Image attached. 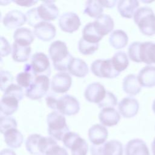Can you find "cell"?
<instances>
[{
	"mask_svg": "<svg viewBox=\"0 0 155 155\" xmlns=\"http://www.w3.org/2000/svg\"><path fill=\"white\" fill-rule=\"evenodd\" d=\"M48 53L54 69L60 72H65L73 58L66 44L59 40L53 42L48 48Z\"/></svg>",
	"mask_w": 155,
	"mask_h": 155,
	"instance_id": "obj_1",
	"label": "cell"
},
{
	"mask_svg": "<svg viewBox=\"0 0 155 155\" xmlns=\"http://www.w3.org/2000/svg\"><path fill=\"white\" fill-rule=\"evenodd\" d=\"M133 19L143 35L148 36L155 35V14L151 8H139L133 16Z\"/></svg>",
	"mask_w": 155,
	"mask_h": 155,
	"instance_id": "obj_2",
	"label": "cell"
},
{
	"mask_svg": "<svg viewBox=\"0 0 155 155\" xmlns=\"http://www.w3.org/2000/svg\"><path fill=\"white\" fill-rule=\"evenodd\" d=\"M47 123L48 134L58 140H62L65 135L69 132L65 117L58 111L51 112L47 115Z\"/></svg>",
	"mask_w": 155,
	"mask_h": 155,
	"instance_id": "obj_3",
	"label": "cell"
},
{
	"mask_svg": "<svg viewBox=\"0 0 155 155\" xmlns=\"http://www.w3.org/2000/svg\"><path fill=\"white\" fill-rule=\"evenodd\" d=\"M65 147L70 149L71 155H87L88 145L86 140L75 132L69 131L62 139Z\"/></svg>",
	"mask_w": 155,
	"mask_h": 155,
	"instance_id": "obj_4",
	"label": "cell"
},
{
	"mask_svg": "<svg viewBox=\"0 0 155 155\" xmlns=\"http://www.w3.org/2000/svg\"><path fill=\"white\" fill-rule=\"evenodd\" d=\"M50 86L48 76L39 75L35 77L30 86L26 88L25 96L31 99H40L46 94Z\"/></svg>",
	"mask_w": 155,
	"mask_h": 155,
	"instance_id": "obj_5",
	"label": "cell"
},
{
	"mask_svg": "<svg viewBox=\"0 0 155 155\" xmlns=\"http://www.w3.org/2000/svg\"><path fill=\"white\" fill-rule=\"evenodd\" d=\"M91 71L99 78L112 79L120 74L114 68L111 59H96L91 64Z\"/></svg>",
	"mask_w": 155,
	"mask_h": 155,
	"instance_id": "obj_6",
	"label": "cell"
},
{
	"mask_svg": "<svg viewBox=\"0 0 155 155\" xmlns=\"http://www.w3.org/2000/svg\"><path fill=\"white\" fill-rule=\"evenodd\" d=\"M91 155H123V145L117 140H111L103 144L90 147Z\"/></svg>",
	"mask_w": 155,
	"mask_h": 155,
	"instance_id": "obj_7",
	"label": "cell"
},
{
	"mask_svg": "<svg viewBox=\"0 0 155 155\" xmlns=\"http://www.w3.org/2000/svg\"><path fill=\"white\" fill-rule=\"evenodd\" d=\"M80 110L78 100L70 94H65L58 98L56 110L63 115L72 116L76 114Z\"/></svg>",
	"mask_w": 155,
	"mask_h": 155,
	"instance_id": "obj_8",
	"label": "cell"
},
{
	"mask_svg": "<svg viewBox=\"0 0 155 155\" xmlns=\"http://www.w3.org/2000/svg\"><path fill=\"white\" fill-rule=\"evenodd\" d=\"M31 66L35 76L45 75L50 76L51 74L50 64L48 56L42 52H36L31 56Z\"/></svg>",
	"mask_w": 155,
	"mask_h": 155,
	"instance_id": "obj_9",
	"label": "cell"
},
{
	"mask_svg": "<svg viewBox=\"0 0 155 155\" xmlns=\"http://www.w3.org/2000/svg\"><path fill=\"white\" fill-rule=\"evenodd\" d=\"M81 22L79 16L74 12L62 13L59 19V25L61 29L67 33H73L78 30Z\"/></svg>",
	"mask_w": 155,
	"mask_h": 155,
	"instance_id": "obj_10",
	"label": "cell"
},
{
	"mask_svg": "<svg viewBox=\"0 0 155 155\" xmlns=\"http://www.w3.org/2000/svg\"><path fill=\"white\" fill-rule=\"evenodd\" d=\"M72 84L70 75L66 72L56 73L51 81V88L56 93H64L69 90Z\"/></svg>",
	"mask_w": 155,
	"mask_h": 155,
	"instance_id": "obj_11",
	"label": "cell"
},
{
	"mask_svg": "<svg viewBox=\"0 0 155 155\" xmlns=\"http://www.w3.org/2000/svg\"><path fill=\"white\" fill-rule=\"evenodd\" d=\"M106 93L107 91L102 84L99 82H93L87 86L84 97L88 102L98 104L104 98Z\"/></svg>",
	"mask_w": 155,
	"mask_h": 155,
	"instance_id": "obj_12",
	"label": "cell"
},
{
	"mask_svg": "<svg viewBox=\"0 0 155 155\" xmlns=\"http://www.w3.org/2000/svg\"><path fill=\"white\" fill-rule=\"evenodd\" d=\"M139 109V104L137 99L132 97H126L122 99L118 104L120 114L125 118L135 116Z\"/></svg>",
	"mask_w": 155,
	"mask_h": 155,
	"instance_id": "obj_13",
	"label": "cell"
},
{
	"mask_svg": "<svg viewBox=\"0 0 155 155\" xmlns=\"http://www.w3.org/2000/svg\"><path fill=\"white\" fill-rule=\"evenodd\" d=\"M54 2L52 1H45L37 7L38 14L43 21H54L59 16V8Z\"/></svg>",
	"mask_w": 155,
	"mask_h": 155,
	"instance_id": "obj_14",
	"label": "cell"
},
{
	"mask_svg": "<svg viewBox=\"0 0 155 155\" xmlns=\"http://www.w3.org/2000/svg\"><path fill=\"white\" fill-rule=\"evenodd\" d=\"M56 27L49 22L42 21L38 24L33 28V34L40 40L49 41L56 36Z\"/></svg>",
	"mask_w": 155,
	"mask_h": 155,
	"instance_id": "obj_15",
	"label": "cell"
},
{
	"mask_svg": "<svg viewBox=\"0 0 155 155\" xmlns=\"http://www.w3.org/2000/svg\"><path fill=\"white\" fill-rule=\"evenodd\" d=\"M27 21L26 15L21 11L12 10L7 13L2 19V23L8 28H14L23 25Z\"/></svg>",
	"mask_w": 155,
	"mask_h": 155,
	"instance_id": "obj_16",
	"label": "cell"
},
{
	"mask_svg": "<svg viewBox=\"0 0 155 155\" xmlns=\"http://www.w3.org/2000/svg\"><path fill=\"white\" fill-rule=\"evenodd\" d=\"M88 138L93 145H99L104 143L108 137L107 129L101 124H94L88 130Z\"/></svg>",
	"mask_w": 155,
	"mask_h": 155,
	"instance_id": "obj_17",
	"label": "cell"
},
{
	"mask_svg": "<svg viewBox=\"0 0 155 155\" xmlns=\"http://www.w3.org/2000/svg\"><path fill=\"white\" fill-rule=\"evenodd\" d=\"M125 155H150L146 143L140 139L129 140L125 148Z\"/></svg>",
	"mask_w": 155,
	"mask_h": 155,
	"instance_id": "obj_18",
	"label": "cell"
},
{
	"mask_svg": "<svg viewBox=\"0 0 155 155\" xmlns=\"http://www.w3.org/2000/svg\"><path fill=\"white\" fill-rule=\"evenodd\" d=\"M93 22L97 31L102 36L110 33L114 25L113 18L107 14H102Z\"/></svg>",
	"mask_w": 155,
	"mask_h": 155,
	"instance_id": "obj_19",
	"label": "cell"
},
{
	"mask_svg": "<svg viewBox=\"0 0 155 155\" xmlns=\"http://www.w3.org/2000/svg\"><path fill=\"white\" fill-rule=\"evenodd\" d=\"M19 102L15 97L3 94L0 104L1 116H9L15 113L18 108Z\"/></svg>",
	"mask_w": 155,
	"mask_h": 155,
	"instance_id": "obj_20",
	"label": "cell"
},
{
	"mask_svg": "<svg viewBox=\"0 0 155 155\" xmlns=\"http://www.w3.org/2000/svg\"><path fill=\"white\" fill-rule=\"evenodd\" d=\"M99 119L102 125L112 127L118 124L120 119V116L114 108H105L100 111Z\"/></svg>",
	"mask_w": 155,
	"mask_h": 155,
	"instance_id": "obj_21",
	"label": "cell"
},
{
	"mask_svg": "<svg viewBox=\"0 0 155 155\" xmlns=\"http://www.w3.org/2000/svg\"><path fill=\"white\" fill-rule=\"evenodd\" d=\"M142 87L151 88L155 87V67L147 65L142 68L137 75Z\"/></svg>",
	"mask_w": 155,
	"mask_h": 155,
	"instance_id": "obj_22",
	"label": "cell"
},
{
	"mask_svg": "<svg viewBox=\"0 0 155 155\" xmlns=\"http://www.w3.org/2000/svg\"><path fill=\"white\" fill-rule=\"evenodd\" d=\"M141 62L149 65L155 64V43L153 42H141L140 47Z\"/></svg>",
	"mask_w": 155,
	"mask_h": 155,
	"instance_id": "obj_23",
	"label": "cell"
},
{
	"mask_svg": "<svg viewBox=\"0 0 155 155\" xmlns=\"http://www.w3.org/2000/svg\"><path fill=\"white\" fill-rule=\"evenodd\" d=\"M122 88L127 94L130 96H135L140 93L142 86L139 82L137 76L134 74H130L124 78Z\"/></svg>",
	"mask_w": 155,
	"mask_h": 155,
	"instance_id": "obj_24",
	"label": "cell"
},
{
	"mask_svg": "<svg viewBox=\"0 0 155 155\" xmlns=\"http://www.w3.org/2000/svg\"><path fill=\"white\" fill-rule=\"evenodd\" d=\"M139 5L136 0H122L117 2V10L120 15L125 18H131L134 16Z\"/></svg>",
	"mask_w": 155,
	"mask_h": 155,
	"instance_id": "obj_25",
	"label": "cell"
},
{
	"mask_svg": "<svg viewBox=\"0 0 155 155\" xmlns=\"http://www.w3.org/2000/svg\"><path fill=\"white\" fill-rule=\"evenodd\" d=\"M68 71L74 76L84 78L88 73V67L84 60L73 57L68 65Z\"/></svg>",
	"mask_w": 155,
	"mask_h": 155,
	"instance_id": "obj_26",
	"label": "cell"
},
{
	"mask_svg": "<svg viewBox=\"0 0 155 155\" xmlns=\"http://www.w3.org/2000/svg\"><path fill=\"white\" fill-rule=\"evenodd\" d=\"M13 39L16 43L22 46H29L34 41L33 33L28 28H17L13 33Z\"/></svg>",
	"mask_w": 155,
	"mask_h": 155,
	"instance_id": "obj_27",
	"label": "cell"
},
{
	"mask_svg": "<svg viewBox=\"0 0 155 155\" xmlns=\"http://www.w3.org/2000/svg\"><path fill=\"white\" fill-rule=\"evenodd\" d=\"M23 70L24 71L19 73L17 74L16 79L18 85L27 88L33 82L36 76L33 72L30 64H26Z\"/></svg>",
	"mask_w": 155,
	"mask_h": 155,
	"instance_id": "obj_28",
	"label": "cell"
},
{
	"mask_svg": "<svg viewBox=\"0 0 155 155\" xmlns=\"http://www.w3.org/2000/svg\"><path fill=\"white\" fill-rule=\"evenodd\" d=\"M4 141L10 148H19L23 143L24 137L22 133L16 128L8 130L4 134Z\"/></svg>",
	"mask_w": 155,
	"mask_h": 155,
	"instance_id": "obj_29",
	"label": "cell"
},
{
	"mask_svg": "<svg viewBox=\"0 0 155 155\" xmlns=\"http://www.w3.org/2000/svg\"><path fill=\"white\" fill-rule=\"evenodd\" d=\"M31 51L30 46H22L14 42L12 45V59L15 62H26L30 56Z\"/></svg>",
	"mask_w": 155,
	"mask_h": 155,
	"instance_id": "obj_30",
	"label": "cell"
},
{
	"mask_svg": "<svg viewBox=\"0 0 155 155\" xmlns=\"http://www.w3.org/2000/svg\"><path fill=\"white\" fill-rule=\"evenodd\" d=\"M109 42L110 45L115 49H120L127 45L128 37L124 31L116 30L110 34Z\"/></svg>",
	"mask_w": 155,
	"mask_h": 155,
	"instance_id": "obj_31",
	"label": "cell"
},
{
	"mask_svg": "<svg viewBox=\"0 0 155 155\" xmlns=\"http://www.w3.org/2000/svg\"><path fill=\"white\" fill-rule=\"evenodd\" d=\"M82 38L88 42L98 44L103 36L97 31L93 22H89L84 26L82 30Z\"/></svg>",
	"mask_w": 155,
	"mask_h": 155,
	"instance_id": "obj_32",
	"label": "cell"
},
{
	"mask_svg": "<svg viewBox=\"0 0 155 155\" xmlns=\"http://www.w3.org/2000/svg\"><path fill=\"white\" fill-rule=\"evenodd\" d=\"M111 59L114 68L119 73L125 70L129 65L128 56L125 52L122 51L115 53Z\"/></svg>",
	"mask_w": 155,
	"mask_h": 155,
	"instance_id": "obj_33",
	"label": "cell"
},
{
	"mask_svg": "<svg viewBox=\"0 0 155 155\" xmlns=\"http://www.w3.org/2000/svg\"><path fill=\"white\" fill-rule=\"evenodd\" d=\"M103 11V6L99 1L91 0L86 1L84 11V14L96 19L102 15Z\"/></svg>",
	"mask_w": 155,
	"mask_h": 155,
	"instance_id": "obj_34",
	"label": "cell"
},
{
	"mask_svg": "<svg viewBox=\"0 0 155 155\" xmlns=\"http://www.w3.org/2000/svg\"><path fill=\"white\" fill-rule=\"evenodd\" d=\"M41 135L32 134L28 136L25 141V148L27 151L32 155L40 154L39 151V141Z\"/></svg>",
	"mask_w": 155,
	"mask_h": 155,
	"instance_id": "obj_35",
	"label": "cell"
},
{
	"mask_svg": "<svg viewBox=\"0 0 155 155\" xmlns=\"http://www.w3.org/2000/svg\"><path fill=\"white\" fill-rule=\"evenodd\" d=\"M98 44L90 43L85 41L81 38L78 42V49L81 53L84 55H89L93 54L99 48Z\"/></svg>",
	"mask_w": 155,
	"mask_h": 155,
	"instance_id": "obj_36",
	"label": "cell"
},
{
	"mask_svg": "<svg viewBox=\"0 0 155 155\" xmlns=\"http://www.w3.org/2000/svg\"><path fill=\"white\" fill-rule=\"evenodd\" d=\"M17 128V122L15 119L10 116H1L0 117V131L4 134L8 130Z\"/></svg>",
	"mask_w": 155,
	"mask_h": 155,
	"instance_id": "obj_37",
	"label": "cell"
},
{
	"mask_svg": "<svg viewBox=\"0 0 155 155\" xmlns=\"http://www.w3.org/2000/svg\"><path fill=\"white\" fill-rule=\"evenodd\" d=\"M140 42L135 41L132 42L128 48V55L129 58L133 62H141L140 59Z\"/></svg>",
	"mask_w": 155,
	"mask_h": 155,
	"instance_id": "obj_38",
	"label": "cell"
},
{
	"mask_svg": "<svg viewBox=\"0 0 155 155\" xmlns=\"http://www.w3.org/2000/svg\"><path fill=\"white\" fill-rule=\"evenodd\" d=\"M117 104V99L116 96L111 91H107L104 98L97 105L99 108H113Z\"/></svg>",
	"mask_w": 155,
	"mask_h": 155,
	"instance_id": "obj_39",
	"label": "cell"
},
{
	"mask_svg": "<svg viewBox=\"0 0 155 155\" xmlns=\"http://www.w3.org/2000/svg\"><path fill=\"white\" fill-rule=\"evenodd\" d=\"M0 88L4 91L10 85L13 84V76L12 74L7 71L1 70L0 71Z\"/></svg>",
	"mask_w": 155,
	"mask_h": 155,
	"instance_id": "obj_40",
	"label": "cell"
},
{
	"mask_svg": "<svg viewBox=\"0 0 155 155\" xmlns=\"http://www.w3.org/2000/svg\"><path fill=\"white\" fill-rule=\"evenodd\" d=\"M5 95L12 96L16 97L19 101H21L24 97V92L22 88L18 85L12 84L10 85L4 91V94Z\"/></svg>",
	"mask_w": 155,
	"mask_h": 155,
	"instance_id": "obj_41",
	"label": "cell"
},
{
	"mask_svg": "<svg viewBox=\"0 0 155 155\" xmlns=\"http://www.w3.org/2000/svg\"><path fill=\"white\" fill-rule=\"evenodd\" d=\"M27 22L28 25L32 27L36 26L39 22L43 21L39 16L37 12V7L28 10L25 14Z\"/></svg>",
	"mask_w": 155,
	"mask_h": 155,
	"instance_id": "obj_42",
	"label": "cell"
},
{
	"mask_svg": "<svg viewBox=\"0 0 155 155\" xmlns=\"http://www.w3.org/2000/svg\"><path fill=\"white\" fill-rule=\"evenodd\" d=\"M12 51L11 46L8 41L3 36L1 37V56L5 57L8 56Z\"/></svg>",
	"mask_w": 155,
	"mask_h": 155,
	"instance_id": "obj_43",
	"label": "cell"
},
{
	"mask_svg": "<svg viewBox=\"0 0 155 155\" xmlns=\"http://www.w3.org/2000/svg\"><path fill=\"white\" fill-rule=\"evenodd\" d=\"M58 100V98H57V96L55 94L52 93H50L47 94L45 98V101L47 106L51 109H53L55 111L56 110Z\"/></svg>",
	"mask_w": 155,
	"mask_h": 155,
	"instance_id": "obj_44",
	"label": "cell"
},
{
	"mask_svg": "<svg viewBox=\"0 0 155 155\" xmlns=\"http://www.w3.org/2000/svg\"><path fill=\"white\" fill-rule=\"evenodd\" d=\"M45 155H68L67 150L58 144L51 148Z\"/></svg>",
	"mask_w": 155,
	"mask_h": 155,
	"instance_id": "obj_45",
	"label": "cell"
},
{
	"mask_svg": "<svg viewBox=\"0 0 155 155\" xmlns=\"http://www.w3.org/2000/svg\"><path fill=\"white\" fill-rule=\"evenodd\" d=\"M12 2L18 4L20 6H25V7H30L33 5H35L38 2L37 1H29V0H24V1H13Z\"/></svg>",
	"mask_w": 155,
	"mask_h": 155,
	"instance_id": "obj_46",
	"label": "cell"
},
{
	"mask_svg": "<svg viewBox=\"0 0 155 155\" xmlns=\"http://www.w3.org/2000/svg\"><path fill=\"white\" fill-rule=\"evenodd\" d=\"M103 7L107 8H113L118 2L117 1H99Z\"/></svg>",
	"mask_w": 155,
	"mask_h": 155,
	"instance_id": "obj_47",
	"label": "cell"
},
{
	"mask_svg": "<svg viewBox=\"0 0 155 155\" xmlns=\"http://www.w3.org/2000/svg\"><path fill=\"white\" fill-rule=\"evenodd\" d=\"M0 155H16L15 152L13 151L12 150L5 148L1 150L0 153Z\"/></svg>",
	"mask_w": 155,
	"mask_h": 155,
	"instance_id": "obj_48",
	"label": "cell"
},
{
	"mask_svg": "<svg viewBox=\"0 0 155 155\" xmlns=\"http://www.w3.org/2000/svg\"><path fill=\"white\" fill-rule=\"evenodd\" d=\"M151 150L153 155H155V137L151 143Z\"/></svg>",
	"mask_w": 155,
	"mask_h": 155,
	"instance_id": "obj_49",
	"label": "cell"
},
{
	"mask_svg": "<svg viewBox=\"0 0 155 155\" xmlns=\"http://www.w3.org/2000/svg\"><path fill=\"white\" fill-rule=\"evenodd\" d=\"M152 109H153V111L154 112V113L155 114V99L154 100L153 102V105H152Z\"/></svg>",
	"mask_w": 155,
	"mask_h": 155,
	"instance_id": "obj_50",
	"label": "cell"
}]
</instances>
